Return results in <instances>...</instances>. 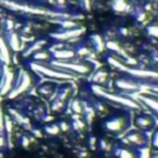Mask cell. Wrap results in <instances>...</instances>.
Wrapping results in <instances>:
<instances>
[{
    "mask_svg": "<svg viewBox=\"0 0 158 158\" xmlns=\"http://www.w3.org/2000/svg\"><path fill=\"white\" fill-rule=\"evenodd\" d=\"M108 62L114 66L115 68L120 69V71H124L138 79H158V73L156 72H152V71H146V69H135V68H131V67H127L125 64H122L121 62H119L118 58L115 57H109L108 58Z\"/></svg>",
    "mask_w": 158,
    "mask_h": 158,
    "instance_id": "1",
    "label": "cell"
},
{
    "mask_svg": "<svg viewBox=\"0 0 158 158\" xmlns=\"http://www.w3.org/2000/svg\"><path fill=\"white\" fill-rule=\"evenodd\" d=\"M91 90L96 95L108 99L109 101H113V102H116V104H121V105H124V106H126V108H130V109H137L138 108V104L135 100L129 99V98H124V96H120V95H116V94H109L106 91H104L102 88H100L98 84H94L91 87Z\"/></svg>",
    "mask_w": 158,
    "mask_h": 158,
    "instance_id": "2",
    "label": "cell"
},
{
    "mask_svg": "<svg viewBox=\"0 0 158 158\" xmlns=\"http://www.w3.org/2000/svg\"><path fill=\"white\" fill-rule=\"evenodd\" d=\"M3 4L8 8H11L14 10H22L26 13H31V14H40V15H49V16H67L63 14H58V13H52L49 10H43V9H38V8H32V6H27V5H22V4H17V3H11V2H3Z\"/></svg>",
    "mask_w": 158,
    "mask_h": 158,
    "instance_id": "3",
    "label": "cell"
},
{
    "mask_svg": "<svg viewBox=\"0 0 158 158\" xmlns=\"http://www.w3.org/2000/svg\"><path fill=\"white\" fill-rule=\"evenodd\" d=\"M31 68L33 71L43 74V75L56 78V79H71V78H73V75L69 73H64V72H61L57 69H52V68H48V67H44L41 64H36V63H31Z\"/></svg>",
    "mask_w": 158,
    "mask_h": 158,
    "instance_id": "4",
    "label": "cell"
},
{
    "mask_svg": "<svg viewBox=\"0 0 158 158\" xmlns=\"http://www.w3.org/2000/svg\"><path fill=\"white\" fill-rule=\"evenodd\" d=\"M127 124H129L127 118L116 116V118H113V119H110L105 122V127H106V130H109L111 132H121L122 130L126 129Z\"/></svg>",
    "mask_w": 158,
    "mask_h": 158,
    "instance_id": "5",
    "label": "cell"
},
{
    "mask_svg": "<svg viewBox=\"0 0 158 158\" xmlns=\"http://www.w3.org/2000/svg\"><path fill=\"white\" fill-rule=\"evenodd\" d=\"M53 64L58 68H66L69 71H73L79 74H88L90 72V67L83 63H63V62H53Z\"/></svg>",
    "mask_w": 158,
    "mask_h": 158,
    "instance_id": "6",
    "label": "cell"
},
{
    "mask_svg": "<svg viewBox=\"0 0 158 158\" xmlns=\"http://www.w3.org/2000/svg\"><path fill=\"white\" fill-rule=\"evenodd\" d=\"M83 32H84V27L71 29V30H66L64 32H61V33H53L52 37L56 40H73L75 37H78L79 35H82Z\"/></svg>",
    "mask_w": 158,
    "mask_h": 158,
    "instance_id": "7",
    "label": "cell"
},
{
    "mask_svg": "<svg viewBox=\"0 0 158 158\" xmlns=\"http://www.w3.org/2000/svg\"><path fill=\"white\" fill-rule=\"evenodd\" d=\"M30 84H31V78H30V75L27 74V73H22V78H21V82H20V84H19V87L17 88H15L14 90H13V93L10 94V98H14V96H17L20 93H22V91H25L29 87H30Z\"/></svg>",
    "mask_w": 158,
    "mask_h": 158,
    "instance_id": "8",
    "label": "cell"
},
{
    "mask_svg": "<svg viewBox=\"0 0 158 158\" xmlns=\"http://www.w3.org/2000/svg\"><path fill=\"white\" fill-rule=\"evenodd\" d=\"M126 142L136 146H142L145 143V136L138 131H132L126 136Z\"/></svg>",
    "mask_w": 158,
    "mask_h": 158,
    "instance_id": "9",
    "label": "cell"
},
{
    "mask_svg": "<svg viewBox=\"0 0 158 158\" xmlns=\"http://www.w3.org/2000/svg\"><path fill=\"white\" fill-rule=\"evenodd\" d=\"M116 85H118V88H120L122 90H129V91H133V90L140 89V85L137 83L129 80V79H120L116 82Z\"/></svg>",
    "mask_w": 158,
    "mask_h": 158,
    "instance_id": "10",
    "label": "cell"
},
{
    "mask_svg": "<svg viewBox=\"0 0 158 158\" xmlns=\"http://www.w3.org/2000/svg\"><path fill=\"white\" fill-rule=\"evenodd\" d=\"M141 100L158 115V98H153V96H148V95H142Z\"/></svg>",
    "mask_w": 158,
    "mask_h": 158,
    "instance_id": "11",
    "label": "cell"
},
{
    "mask_svg": "<svg viewBox=\"0 0 158 158\" xmlns=\"http://www.w3.org/2000/svg\"><path fill=\"white\" fill-rule=\"evenodd\" d=\"M136 126L138 129H142V130L151 129L153 126V120L148 116H137L136 118Z\"/></svg>",
    "mask_w": 158,
    "mask_h": 158,
    "instance_id": "12",
    "label": "cell"
},
{
    "mask_svg": "<svg viewBox=\"0 0 158 158\" xmlns=\"http://www.w3.org/2000/svg\"><path fill=\"white\" fill-rule=\"evenodd\" d=\"M53 55H55V57H56L57 60L63 61V60L73 58L75 53H74V52H73L72 49H57V51H55V52H53Z\"/></svg>",
    "mask_w": 158,
    "mask_h": 158,
    "instance_id": "13",
    "label": "cell"
},
{
    "mask_svg": "<svg viewBox=\"0 0 158 158\" xmlns=\"http://www.w3.org/2000/svg\"><path fill=\"white\" fill-rule=\"evenodd\" d=\"M13 78H14L13 73L9 72V71H5V73H4V84H3V87H2V93H3V94H4V93H8V91L11 89Z\"/></svg>",
    "mask_w": 158,
    "mask_h": 158,
    "instance_id": "14",
    "label": "cell"
},
{
    "mask_svg": "<svg viewBox=\"0 0 158 158\" xmlns=\"http://www.w3.org/2000/svg\"><path fill=\"white\" fill-rule=\"evenodd\" d=\"M115 153H116V156H118L119 158H136V157H135V153H133L131 149L126 148V147H120V148H118Z\"/></svg>",
    "mask_w": 158,
    "mask_h": 158,
    "instance_id": "15",
    "label": "cell"
},
{
    "mask_svg": "<svg viewBox=\"0 0 158 158\" xmlns=\"http://www.w3.org/2000/svg\"><path fill=\"white\" fill-rule=\"evenodd\" d=\"M0 56H2L3 61H5L6 63L9 62V58H10V56H9V51H8L6 44H5V42L3 41L2 37H0Z\"/></svg>",
    "mask_w": 158,
    "mask_h": 158,
    "instance_id": "16",
    "label": "cell"
},
{
    "mask_svg": "<svg viewBox=\"0 0 158 158\" xmlns=\"http://www.w3.org/2000/svg\"><path fill=\"white\" fill-rule=\"evenodd\" d=\"M91 41H93V43H94L96 51H99V52H102V51H104L105 44H104V42H102V40H101V36H99V35H93V36H91Z\"/></svg>",
    "mask_w": 158,
    "mask_h": 158,
    "instance_id": "17",
    "label": "cell"
},
{
    "mask_svg": "<svg viewBox=\"0 0 158 158\" xmlns=\"http://www.w3.org/2000/svg\"><path fill=\"white\" fill-rule=\"evenodd\" d=\"M106 79H108V72H105V71H99L94 77V82L99 85L104 84L105 82H106Z\"/></svg>",
    "mask_w": 158,
    "mask_h": 158,
    "instance_id": "18",
    "label": "cell"
},
{
    "mask_svg": "<svg viewBox=\"0 0 158 158\" xmlns=\"http://www.w3.org/2000/svg\"><path fill=\"white\" fill-rule=\"evenodd\" d=\"M113 8L116 11H125L127 9V4L124 2V0H115L113 3Z\"/></svg>",
    "mask_w": 158,
    "mask_h": 158,
    "instance_id": "19",
    "label": "cell"
},
{
    "mask_svg": "<svg viewBox=\"0 0 158 158\" xmlns=\"http://www.w3.org/2000/svg\"><path fill=\"white\" fill-rule=\"evenodd\" d=\"M84 108H83V104L79 101V100H74L73 101V104H72V110L75 113V114H78V115H80L84 110H83Z\"/></svg>",
    "mask_w": 158,
    "mask_h": 158,
    "instance_id": "20",
    "label": "cell"
},
{
    "mask_svg": "<svg viewBox=\"0 0 158 158\" xmlns=\"http://www.w3.org/2000/svg\"><path fill=\"white\" fill-rule=\"evenodd\" d=\"M84 126H85V124L80 119H78V116L73 118V127L75 130H82V129H84Z\"/></svg>",
    "mask_w": 158,
    "mask_h": 158,
    "instance_id": "21",
    "label": "cell"
},
{
    "mask_svg": "<svg viewBox=\"0 0 158 158\" xmlns=\"http://www.w3.org/2000/svg\"><path fill=\"white\" fill-rule=\"evenodd\" d=\"M44 44V41H38V42H36L33 46H31L30 47V49L26 52V55H30V53H32V52H35V51H38V49H41V47Z\"/></svg>",
    "mask_w": 158,
    "mask_h": 158,
    "instance_id": "22",
    "label": "cell"
},
{
    "mask_svg": "<svg viewBox=\"0 0 158 158\" xmlns=\"http://www.w3.org/2000/svg\"><path fill=\"white\" fill-rule=\"evenodd\" d=\"M147 32L149 36L158 38V25H152V26L147 27Z\"/></svg>",
    "mask_w": 158,
    "mask_h": 158,
    "instance_id": "23",
    "label": "cell"
},
{
    "mask_svg": "<svg viewBox=\"0 0 158 158\" xmlns=\"http://www.w3.org/2000/svg\"><path fill=\"white\" fill-rule=\"evenodd\" d=\"M77 55L80 56V57H85V56L90 55V49L87 48V47H79L78 51H77Z\"/></svg>",
    "mask_w": 158,
    "mask_h": 158,
    "instance_id": "24",
    "label": "cell"
},
{
    "mask_svg": "<svg viewBox=\"0 0 158 158\" xmlns=\"http://www.w3.org/2000/svg\"><path fill=\"white\" fill-rule=\"evenodd\" d=\"M46 131L49 133V135H57L60 132V127L57 125H51L48 127H46Z\"/></svg>",
    "mask_w": 158,
    "mask_h": 158,
    "instance_id": "25",
    "label": "cell"
},
{
    "mask_svg": "<svg viewBox=\"0 0 158 158\" xmlns=\"http://www.w3.org/2000/svg\"><path fill=\"white\" fill-rule=\"evenodd\" d=\"M11 47H13L15 51H17V49L20 48L19 38H17V36H16V35H13V36H11Z\"/></svg>",
    "mask_w": 158,
    "mask_h": 158,
    "instance_id": "26",
    "label": "cell"
},
{
    "mask_svg": "<svg viewBox=\"0 0 158 158\" xmlns=\"http://www.w3.org/2000/svg\"><path fill=\"white\" fill-rule=\"evenodd\" d=\"M152 146H153L156 149H158V129L154 131V133H153V136H152Z\"/></svg>",
    "mask_w": 158,
    "mask_h": 158,
    "instance_id": "27",
    "label": "cell"
},
{
    "mask_svg": "<svg viewBox=\"0 0 158 158\" xmlns=\"http://www.w3.org/2000/svg\"><path fill=\"white\" fill-rule=\"evenodd\" d=\"M99 146H100V148H101L102 151H108V149H110V145H109L106 141H105L104 138H102V140H100Z\"/></svg>",
    "mask_w": 158,
    "mask_h": 158,
    "instance_id": "28",
    "label": "cell"
},
{
    "mask_svg": "<svg viewBox=\"0 0 158 158\" xmlns=\"http://www.w3.org/2000/svg\"><path fill=\"white\" fill-rule=\"evenodd\" d=\"M48 58V55L46 52H38V53L35 55V60H46Z\"/></svg>",
    "mask_w": 158,
    "mask_h": 158,
    "instance_id": "29",
    "label": "cell"
},
{
    "mask_svg": "<svg viewBox=\"0 0 158 158\" xmlns=\"http://www.w3.org/2000/svg\"><path fill=\"white\" fill-rule=\"evenodd\" d=\"M87 118H88V121L91 122V120H93V118H94V110H93L91 108L88 109V111H87Z\"/></svg>",
    "mask_w": 158,
    "mask_h": 158,
    "instance_id": "30",
    "label": "cell"
},
{
    "mask_svg": "<svg viewBox=\"0 0 158 158\" xmlns=\"http://www.w3.org/2000/svg\"><path fill=\"white\" fill-rule=\"evenodd\" d=\"M62 108H63V101H61V100H58V101L53 105V109H55V110H61Z\"/></svg>",
    "mask_w": 158,
    "mask_h": 158,
    "instance_id": "31",
    "label": "cell"
},
{
    "mask_svg": "<svg viewBox=\"0 0 158 158\" xmlns=\"http://www.w3.org/2000/svg\"><path fill=\"white\" fill-rule=\"evenodd\" d=\"M58 127H60V130H62V131H67V130L69 129V126H68L67 122H61Z\"/></svg>",
    "mask_w": 158,
    "mask_h": 158,
    "instance_id": "32",
    "label": "cell"
},
{
    "mask_svg": "<svg viewBox=\"0 0 158 158\" xmlns=\"http://www.w3.org/2000/svg\"><path fill=\"white\" fill-rule=\"evenodd\" d=\"M83 2H84V8L90 9V0H83Z\"/></svg>",
    "mask_w": 158,
    "mask_h": 158,
    "instance_id": "33",
    "label": "cell"
},
{
    "mask_svg": "<svg viewBox=\"0 0 158 158\" xmlns=\"http://www.w3.org/2000/svg\"><path fill=\"white\" fill-rule=\"evenodd\" d=\"M95 142H96V140H95V137H90V145H91V147H94V145H95Z\"/></svg>",
    "mask_w": 158,
    "mask_h": 158,
    "instance_id": "34",
    "label": "cell"
},
{
    "mask_svg": "<svg viewBox=\"0 0 158 158\" xmlns=\"http://www.w3.org/2000/svg\"><path fill=\"white\" fill-rule=\"evenodd\" d=\"M153 58H154V61H157V62H158V52H156V53L153 55Z\"/></svg>",
    "mask_w": 158,
    "mask_h": 158,
    "instance_id": "35",
    "label": "cell"
},
{
    "mask_svg": "<svg viewBox=\"0 0 158 158\" xmlns=\"http://www.w3.org/2000/svg\"><path fill=\"white\" fill-rule=\"evenodd\" d=\"M152 88H153V90H154V91H157V93H158V87H152Z\"/></svg>",
    "mask_w": 158,
    "mask_h": 158,
    "instance_id": "36",
    "label": "cell"
},
{
    "mask_svg": "<svg viewBox=\"0 0 158 158\" xmlns=\"http://www.w3.org/2000/svg\"><path fill=\"white\" fill-rule=\"evenodd\" d=\"M152 158H158V156H153V157H152Z\"/></svg>",
    "mask_w": 158,
    "mask_h": 158,
    "instance_id": "37",
    "label": "cell"
}]
</instances>
